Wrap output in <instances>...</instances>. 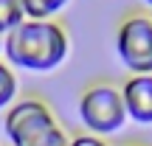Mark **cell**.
<instances>
[{
    "instance_id": "obj_3",
    "label": "cell",
    "mask_w": 152,
    "mask_h": 146,
    "mask_svg": "<svg viewBox=\"0 0 152 146\" xmlns=\"http://www.w3.org/2000/svg\"><path fill=\"white\" fill-rule=\"evenodd\" d=\"M79 118L90 129V135H110L118 132L127 121V107L121 98V87L93 84L79 98Z\"/></svg>"
},
{
    "instance_id": "obj_5",
    "label": "cell",
    "mask_w": 152,
    "mask_h": 146,
    "mask_svg": "<svg viewBox=\"0 0 152 146\" xmlns=\"http://www.w3.org/2000/svg\"><path fill=\"white\" fill-rule=\"evenodd\" d=\"M121 98L127 107V118L135 124H152V73L130 76L121 84Z\"/></svg>"
},
{
    "instance_id": "obj_9",
    "label": "cell",
    "mask_w": 152,
    "mask_h": 146,
    "mask_svg": "<svg viewBox=\"0 0 152 146\" xmlns=\"http://www.w3.org/2000/svg\"><path fill=\"white\" fill-rule=\"evenodd\" d=\"M68 146H110V143L99 135H76V138H71Z\"/></svg>"
},
{
    "instance_id": "obj_10",
    "label": "cell",
    "mask_w": 152,
    "mask_h": 146,
    "mask_svg": "<svg viewBox=\"0 0 152 146\" xmlns=\"http://www.w3.org/2000/svg\"><path fill=\"white\" fill-rule=\"evenodd\" d=\"M0 51H3V37H0Z\"/></svg>"
},
{
    "instance_id": "obj_8",
    "label": "cell",
    "mask_w": 152,
    "mask_h": 146,
    "mask_svg": "<svg viewBox=\"0 0 152 146\" xmlns=\"http://www.w3.org/2000/svg\"><path fill=\"white\" fill-rule=\"evenodd\" d=\"M17 96V79H14V70L9 65L0 62V110H9L11 101Z\"/></svg>"
},
{
    "instance_id": "obj_1",
    "label": "cell",
    "mask_w": 152,
    "mask_h": 146,
    "mask_svg": "<svg viewBox=\"0 0 152 146\" xmlns=\"http://www.w3.org/2000/svg\"><path fill=\"white\" fill-rule=\"evenodd\" d=\"M3 54L9 65L23 70L48 73L68 56V34L54 20H26L3 37Z\"/></svg>"
},
{
    "instance_id": "obj_2",
    "label": "cell",
    "mask_w": 152,
    "mask_h": 146,
    "mask_svg": "<svg viewBox=\"0 0 152 146\" xmlns=\"http://www.w3.org/2000/svg\"><path fill=\"white\" fill-rule=\"evenodd\" d=\"M6 138L11 146H68V135L56 124L48 104L39 98H23L6 110Z\"/></svg>"
},
{
    "instance_id": "obj_6",
    "label": "cell",
    "mask_w": 152,
    "mask_h": 146,
    "mask_svg": "<svg viewBox=\"0 0 152 146\" xmlns=\"http://www.w3.org/2000/svg\"><path fill=\"white\" fill-rule=\"evenodd\" d=\"M28 17L23 11L20 0H0V37L11 34L17 25H23Z\"/></svg>"
},
{
    "instance_id": "obj_4",
    "label": "cell",
    "mask_w": 152,
    "mask_h": 146,
    "mask_svg": "<svg viewBox=\"0 0 152 146\" xmlns=\"http://www.w3.org/2000/svg\"><path fill=\"white\" fill-rule=\"evenodd\" d=\"M115 51L132 76L152 73V17H127L115 31Z\"/></svg>"
},
{
    "instance_id": "obj_7",
    "label": "cell",
    "mask_w": 152,
    "mask_h": 146,
    "mask_svg": "<svg viewBox=\"0 0 152 146\" xmlns=\"http://www.w3.org/2000/svg\"><path fill=\"white\" fill-rule=\"evenodd\" d=\"M68 3L71 0H20V6H23L28 20H48L59 9H65Z\"/></svg>"
},
{
    "instance_id": "obj_11",
    "label": "cell",
    "mask_w": 152,
    "mask_h": 146,
    "mask_svg": "<svg viewBox=\"0 0 152 146\" xmlns=\"http://www.w3.org/2000/svg\"><path fill=\"white\" fill-rule=\"evenodd\" d=\"M144 3H149V6H152V0H144Z\"/></svg>"
}]
</instances>
